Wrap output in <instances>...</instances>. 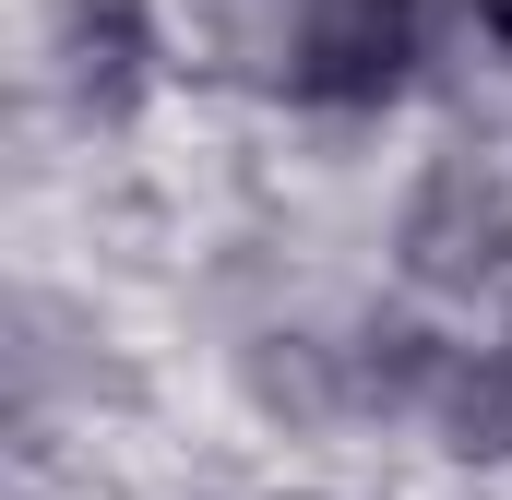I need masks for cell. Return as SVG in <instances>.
Returning <instances> with one entry per match:
<instances>
[{"mask_svg": "<svg viewBox=\"0 0 512 500\" xmlns=\"http://www.w3.org/2000/svg\"><path fill=\"white\" fill-rule=\"evenodd\" d=\"M417 60V0H322L298 36V96L322 108H382Z\"/></svg>", "mask_w": 512, "mask_h": 500, "instance_id": "1", "label": "cell"}, {"mask_svg": "<svg viewBox=\"0 0 512 500\" xmlns=\"http://www.w3.org/2000/svg\"><path fill=\"white\" fill-rule=\"evenodd\" d=\"M405 262L429 274V286H477V274H501L512 262V203L489 167H441L429 191H417V215H405Z\"/></svg>", "mask_w": 512, "mask_h": 500, "instance_id": "2", "label": "cell"}, {"mask_svg": "<svg viewBox=\"0 0 512 500\" xmlns=\"http://www.w3.org/2000/svg\"><path fill=\"white\" fill-rule=\"evenodd\" d=\"M60 60H72V96L120 120L131 96H143V60H155L143 0H72V12H60Z\"/></svg>", "mask_w": 512, "mask_h": 500, "instance_id": "3", "label": "cell"}, {"mask_svg": "<svg viewBox=\"0 0 512 500\" xmlns=\"http://www.w3.org/2000/svg\"><path fill=\"white\" fill-rule=\"evenodd\" d=\"M429 417H441V441H453V453L501 465V453H512V358H441Z\"/></svg>", "mask_w": 512, "mask_h": 500, "instance_id": "4", "label": "cell"}, {"mask_svg": "<svg viewBox=\"0 0 512 500\" xmlns=\"http://www.w3.org/2000/svg\"><path fill=\"white\" fill-rule=\"evenodd\" d=\"M477 12H489V36H501V48H512V0H477Z\"/></svg>", "mask_w": 512, "mask_h": 500, "instance_id": "5", "label": "cell"}]
</instances>
